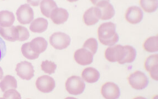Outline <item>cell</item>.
I'll list each match as a JSON object with an SVG mask.
<instances>
[{
  "label": "cell",
  "instance_id": "26",
  "mask_svg": "<svg viewBox=\"0 0 158 99\" xmlns=\"http://www.w3.org/2000/svg\"><path fill=\"white\" fill-rule=\"evenodd\" d=\"M21 50L23 56L27 59L34 60L37 59L40 56L39 54H36L31 50L30 46V43H25L23 44L21 48Z\"/></svg>",
  "mask_w": 158,
  "mask_h": 99
},
{
  "label": "cell",
  "instance_id": "19",
  "mask_svg": "<svg viewBox=\"0 0 158 99\" xmlns=\"http://www.w3.org/2000/svg\"><path fill=\"white\" fill-rule=\"evenodd\" d=\"M15 21L14 14L9 11H0V27H10Z\"/></svg>",
  "mask_w": 158,
  "mask_h": 99
},
{
  "label": "cell",
  "instance_id": "2",
  "mask_svg": "<svg viewBox=\"0 0 158 99\" xmlns=\"http://www.w3.org/2000/svg\"><path fill=\"white\" fill-rule=\"evenodd\" d=\"M95 6V7H94V12L99 19L106 21L114 16V9L109 1L103 0L97 3Z\"/></svg>",
  "mask_w": 158,
  "mask_h": 99
},
{
  "label": "cell",
  "instance_id": "13",
  "mask_svg": "<svg viewBox=\"0 0 158 99\" xmlns=\"http://www.w3.org/2000/svg\"><path fill=\"white\" fill-rule=\"evenodd\" d=\"M143 18V13L142 10L137 6H131L126 11L125 19L130 24H138L142 21Z\"/></svg>",
  "mask_w": 158,
  "mask_h": 99
},
{
  "label": "cell",
  "instance_id": "10",
  "mask_svg": "<svg viewBox=\"0 0 158 99\" xmlns=\"http://www.w3.org/2000/svg\"><path fill=\"white\" fill-rule=\"evenodd\" d=\"M144 67L145 70L149 73L153 80H158V54L152 55L145 59Z\"/></svg>",
  "mask_w": 158,
  "mask_h": 99
},
{
  "label": "cell",
  "instance_id": "4",
  "mask_svg": "<svg viewBox=\"0 0 158 99\" xmlns=\"http://www.w3.org/2000/svg\"><path fill=\"white\" fill-rule=\"evenodd\" d=\"M128 83L132 88L142 90L147 86L149 81L147 75L139 70L131 73L128 77Z\"/></svg>",
  "mask_w": 158,
  "mask_h": 99
},
{
  "label": "cell",
  "instance_id": "25",
  "mask_svg": "<svg viewBox=\"0 0 158 99\" xmlns=\"http://www.w3.org/2000/svg\"><path fill=\"white\" fill-rule=\"evenodd\" d=\"M124 48L126 50L125 56L123 59L119 62L118 63L120 64H125V63H131L135 59L136 57V51L131 46H124Z\"/></svg>",
  "mask_w": 158,
  "mask_h": 99
},
{
  "label": "cell",
  "instance_id": "1",
  "mask_svg": "<svg viewBox=\"0 0 158 99\" xmlns=\"http://www.w3.org/2000/svg\"><path fill=\"white\" fill-rule=\"evenodd\" d=\"M98 40L103 45L112 46L119 40V36L115 31V25L112 22L101 24L97 30Z\"/></svg>",
  "mask_w": 158,
  "mask_h": 99
},
{
  "label": "cell",
  "instance_id": "27",
  "mask_svg": "<svg viewBox=\"0 0 158 99\" xmlns=\"http://www.w3.org/2000/svg\"><path fill=\"white\" fill-rule=\"evenodd\" d=\"M42 70L48 74H52L55 72L57 65L54 62L46 60L42 62L41 65Z\"/></svg>",
  "mask_w": 158,
  "mask_h": 99
},
{
  "label": "cell",
  "instance_id": "35",
  "mask_svg": "<svg viewBox=\"0 0 158 99\" xmlns=\"http://www.w3.org/2000/svg\"><path fill=\"white\" fill-rule=\"evenodd\" d=\"M67 1L69 2H75L78 1V0H67Z\"/></svg>",
  "mask_w": 158,
  "mask_h": 99
},
{
  "label": "cell",
  "instance_id": "33",
  "mask_svg": "<svg viewBox=\"0 0 158 99\" xmlns=\"http://www.w3.org/2000/svg\"><path fill=\"white\" fill-rule=\"evenodd\" d=\"M90 2L92 3V4L94 5H96V4L97 3L99 2V1H103V0H90ZM107 1H109L110 0H106Z\"/></svg>",
  "mask_w": 158,
  "mask_h": 99
},
{
  "label": "cell",
  "instance_id": "16",
  "mask_svg": "<svg viewBox=\"0 0 158 99\" xmlns=\"http://www.w3.org/2000/svg\"><path fill=\"white\" fill-rule=\"evenodd\" d=\"M48 22L44 18H37L31 23L30 29L33 32L42 33L47 29Z\"/></svg>",
  "mask_w": 158,
  "mask_h": 99
},
{
  "label": "cell",
  "instance_id": "28",
  "mask_svg": "<svg viewBox=\"0 0 158 99\" xmlns=\"http://www.w3.org/2000/svg\"><path fill=\"white\" fill-rule=\"evenodd\" d=\"M17 32V41H24L30 38V32L27 29L21 25L16 26Z\"/></svg>",
  "mask_w": 158,
  "mask_h": 99
},
{
  "label": "cell",
  "instance_id": "31",
  "mask_svg": "<svg viewBox=\"0 0 158 99\" xmlns=\"http://www.w3.org/2000/svg\"><path fill=\"white\" fill-rule=\"evenodd\" d=\"M7 52V48L5 41L0 37V62L5 56Z\"/></svg>",
  "mask_w": 158,
  "mask_h": 99
},
{
  "label": "cell",
  "instance_id": "5",
  "mask_svg": "<svg viewBox=\"0 0 158 99\" xmlns=\"http://www.w3.org/2000/svg\"><path fill=\"white\" fill-rule=\"evenodd\" d=\"M71 38L65 33L56 32L51 35L49 43L53 48L62 50L67 48L71 44Z\"/></svg>",
  "mask_w": 158,
  "mask_h": 99
},
{
  "label": "cell",
  "instance_id": "11",
  "mask_svg": "<svg viewBox=\"0 0 158 99\" xmlns=\"http://www.w3.org/2000/svg\"><path fill=\"white\" fill-rule=\"evenodd\" d=\"M101 93L104 99H116L120 96V89L113 82H106L102 86Z\"/></svg>",
  "mask_w": 158,
  "mask_h": 99
},
{
  "label": "cell",
  "instance_id": "14",
  "mask_svg": "<svg viewBox=\"0 0 158 99\" xmlns=\"http://www.w3.org/2000/svg\"><path fill=\"white\" fill-rule=\"evenodd\" d=\"M68 17L69 14L65 9L57 7L51 12L49 18L54 24L60 25L67 21Z\"/></svg>",
  "mask_w": 158,
  "mask_h": 99
},
{
  "label": "cell",
  "instance_id": "22",
  "mask_svg": "<svg viewBox=\"0 0 158 99\" xmlns=\"http://www.w3.org/2000/svg\"><path fill=\"white\" fill-rule=\"evenodd\" d=\"M145 51L149 53L156 52L158 51V36H150L145 40L143 44Z\"/></svg>",
  "mask_w": 158,
  "mask_h": 99
},
{
  "label": "cell",
  "instance_id": "34",
  "mask_svg": "<svg viewBox=\"0 0 158 99\" xmlns=\"http://www.w3.org/2000/svg\"><path fill=\"white\" fill-rule=\"evenodd\" d=\"M3 76V71L2 68L0 67V80L2 79Z\"/></svg>",
  "mask_w": 158,
  "mask_h": 99
},
{
  "label": "cell",
  "instance_id": "7",
  "mask_svg": "<svg viewBox=\"0 0 158 99\" xmlns=\"http://www.w3.org/2000/svg\"><path fill=\"white\" fill-rule=\"evenodd\" d=\"M17 19L20 24L26 25L31 23L34 18L32 8L28 4L20 6L16 11Z\"/></svg>",
  "mask_w": 158,
  "mask_h": 99
},
{
  "label": "cell",
  "instance_id": "15",
  "mask_svg": "<svg viewBox=\"0 0 158 99\" xmlns=\"http://www.w3.org/2000/svg\"><path fill=\"white\" fill-rule=\"evenodd\" d=\"M82 79L88 83H94L97 82L100 77V74L97 70L93 67L85 68L82 71Z\"/></svg>",
  "mask_w": 158,
  "mask_h": 99
},
{
  "label": "cell",
  "instance_id": "18",
  "mask_svg": "<svg viewBox=\"0 0 158 99\" xmlns=\"http://www.w3.org/2000/svg\"><path fill=\"white\" fill-rule=\"evenodd\" d=\"M0 36L5 40L15 42L17 41V32L16 26L10 27H0Z\"/></svg>",
  "mask_w": 158,
  "mask_h": 99
},
{
  "label": "cell",
  "instance_id": "36",
  "mask_svg": "<svg viewBox=\"0 0 158 99\" xmlns=\"http://www.w3.org/2000/svg\"><path fill=\"white\" fill-rule=\"evenodd\" d=\"M2 1H5V0H2Z\"/></svg>",
  "mask_w": 158,
  "mask_h": 99
},
{
  "label": "cell",
  "instance_id": "23",
  "mask_svg": "<svg viewBox=\"0 0 158 99\" xmlns=\"http://www.w3.org/2000/svg\"><path fill=\"white\" fill-rule=\"evenodd\" d=\"M17 88V82L16 78L11 75H6L0 82V88L3 92Z\"/></svg>",
  "mask_w": 158,
  "mask_h": 99
},
{
  "label": "cell",
  "instance_id": "30",
  "mask_svg": "<svg viewBox=\"0 0 158 99\" xmlns=\"http://www.w3.org/2000/svg\"><path fill=\"white\" fill-rule=\"evenodd\" d=\"M3 99H21V97L16 89H9L4 92L3 95Z\"/></svg>",
  "mask_w": 158,
  "mask_h": 99
},
{
  "label": "cell",
  "instance_id": "20",
  "mask_svg": "<svg viewBox=\"0 0 158 99\" xmlns=\"http://www.w3.org/2000/svg\"><path fill=\"white\" fill-rule=\"evenodd\" d=\"M40 5L41 13L46 18H49L51 12L57 7L56 3L53 0H42Z\"/></svg>",
  "mask_w": 158,
  "mask_h": 99
},
{
  "label": "cell",
  "instance_id": "21",
  "mask_svg": "<svg viewBox=\"0 0 158 99\" xmlns=\"http://www.w3.org/2000/svg\"><path fill=\"white\" fill-rule=\"evenodd\" d=\"M99 18L96 16L94 12V7H91L85 12L83 16V21L87 26H92L97 24Z\"/></svg>",
  "mask_w": 158,
  "mask_h": 99
},
{
  "label": "cell",
  "instance_id": "6",
  "mask_svg": "<svg viewBox=\"0 0 158 99\" xmlns=\"http://www.w3.org/2000/svg\"><path fill=\"white\" fill-rule=\"evenodd\" d=\"M126 50L124 46L117 45L114 46H109L104 52L105 59L110 62L119 63L123 59L125 56Z\"/></svg>",
  "mask_w": 158,
  "mask_h": 99
},
{
  "label": "cell",
  "instance_id": "32",
  "mask_svg": "<svg viewBox=\"0 0 158 99\" xmlns=\"http://www.w3.org/2000/svg\"><path fill=\"white\" fill-rule=\"evenodd\" d=\"M26 1L29 5L33 7H37L40 5V3L42 0H26Z\"/></svg>",
  "mask_w": 158,
  "mask_h": 99
},
{
  "label": "cell",
  "instance_id": "12",
  "mask_svg": "<svg viewBox=\"0 0 158 99\" xmlns=\"http://www.w3.org/2000/svg\"><path fill=\"white\" fill-rule=\"evenodd\" d=\"M74 59L78 64L87 66L93 62V55L90 51L83 48L78 49L74 52Z\"/></svg>",
  "mask_w": 158,
  "mask_h": 99
},
{
  "label": "cell",
  "instance_id": "24",
  "mask_svg": "<svg viewBox=\"0 0 158 99\" xmlns=\"http://www.w3.org/2000/svg\"><path fill=\"white\" fill-rule=\"evenodd\" d=\"M139 5L144 12L152 13L157 9L158 0H139Z\"/></svg>",
  "mask_w": 158,
  "mask_h": 99
},
{
  "label": "cell",
  "instance_id": "3",
  "mask_svg": "<svg viewBox=\"0 0 158 99\" xmlns=\"http://www.w3.org/2000/svg\"><path fill=\"white\" fill-rule=\"evenodd\" d=\"M65 88L69 94L78 95L83 93L85 85L84 81L80 77L72 75L66 80Z\"/></svg>",
  "mask_w": 158,
  "mask_h": 99
},
{
  "label": "cell",
  "instance_id": "9",
  "mask_svg": "<svg viewBox=\"0 0 158 99\" xmlns=\"http://www.w3.org/2000/svg\"><path fill=\"white\" fill-rule=\"evenodd\" d=\"M15 70L17 75L23 80H30L34 77L35 70L32 64L29 62H19L17 64Z\"/></svg>",
  "mask_w": 158,
  "mask_h": 99
},
{
  "label": "cell",
  "instance_id": "29",
  "mask_svg": "<svg viewBox=\"0 0 158 99\" xmlns=\"http://www.w3.org/2000/svg\"><path fill=\"white\" fill-rule=\"evenodd\" d=\"M83 47L90 51L93 55H94L98 50V42L95 38H89L84 43Z\"/></svg>",
  "mask_w": 158,
  "mask_h": 99
},
{
  "label": "cell",
  "instance_id": "17",
  "mask_svg": "<svg viewBox=\"0 0 158 99\" xmlns=\"http://www.w3.org/2000/svg\"><path fill=\"white\" fill-rule=\"evenodd\" d=\"M30 46L34 52L40 55L46 51L47 48V42L44 38L37 37L30 42Z\"/></svg>",
  "mask_w": 158,
  "mask_h": 99
},
{
  "label": "cell",
  "instance_id": "8",
  "mask_svg": "<svg viewBox=\"0 0 158 99\" xmlns=\"http://www.w3.org/2000/svg\"><path fill=\"white\" fill-rule=\"evenodd\" d=\"M35 86L41 93H49L54 90L56 83L53 78L49 75H42L35 81Z\"/></svg>",
  "mask_w": 158,
  "mask_h": 99
}]
</instances>
